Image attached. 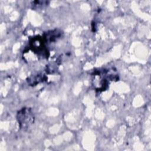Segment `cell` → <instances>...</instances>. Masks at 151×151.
Returning <instances> with one entry per match:
<instances>
[{"label": "cell", "mask_w": 151, "mask_h": 151, "mask_svg": "<svg viewBox=\"0 0 151 151\" xmlns=\"http://www.w3.org/2000/svg\"><path fill=\"white\" fill-rule=\"evenodd\" d=\"M17 120L20 128L25 129L34 122V116L29 108H22L17 113Z\"/></svg>", "instance_id": "cell-1"}]
</instances>
